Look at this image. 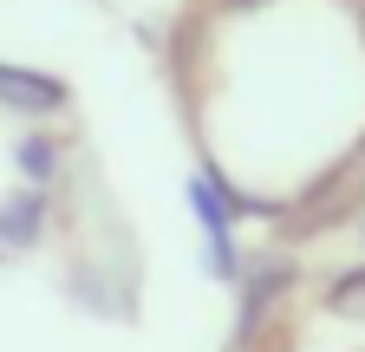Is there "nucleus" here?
<instances>
[{"instance_id": "nucleus-1", "label": "nucleus", "mask_w": 365, "mask_h": 352, "mask_svg": "<svg viewBox=\"0 0 365 352\" xmlns=\"http://www.w3.org/2000/svg\"><path fill=\"white\" fill-rule=\"evenodd\" d=\"M190 209H196V222H202V254H209V274L215 281H242V254H235V215L255 209L248 196H235L222 183V170H196V183H190Z\"/></svg>"}, {"instance_id": "nucleus-2", "label": "nucleus", "mask_w": 365, "mask_h": 352, "mask_svg": "<svg viewBox=\"0 0 365 352\" xmlns=\"http://www.w3.org/2000/svg\"><path fill=\"white\" fill-rule=\"evenodd\" d=\"M66 105H72L66 78L39 72V66H14V59H0V111H20V118H59Z\"/></svg>"}, {"instance_id": "nucleus-3", "label": "nucleus", "mask_w": 365, "mask_h": 352, "mask_svg": "<svg viewBox=\"0 0 365 352\" xmlns=\"http://www.w3.org/2000/svg\"><path fill=\"white\" fill-rule=\"evenodd\" d=\"M281 287H287V261H255V268H248V281H242V314H235V339L242 346L267 320V306L281 300Z\"/></svg>"}, {"instance_id": "nucleus-4", "label": "nucleus", "mask_w": 365, "mask_h": 352, "mask_svg": "<svg viewBox=\"0 0 365 352\" xmlns=\"http://www.w3.org/2000/svg\"><path fill=\"white\" fill-rule=\"evenodd\" d=\"M39 229H46V190H20L0 202V242L7 248H33Z\"/></svg>"}, {"instance_id": "nucleus-5", "label": "nucleus", "mask_w": 365, "mask_h": 352, "mask_svg": "<svg viewBox=\"0 0 365 352\" xmlns=\"http://www.w3.org/2000/svg\"><path fill=\"white\" fill-rule=\"evenodd\" d=\"M20 170H26V183L33 190H53V176H59V144H53V130H33V138H20Z\"/></svg>"}, {"instance_id": "nucleus-6", "label": "nucleus", "mask_w": 365, "mask_h": 352, "mask_svg": "<svg viewBox=\"0 0 365 352\" xmlns=\"http://www.w3.org/2000/svg\"><path fill=\"white\" fill-rule=\"evenodd\" d=\"M333 314L365 320V268H352V274H339V281H333Z\"/></svg>"}]
</instances>
